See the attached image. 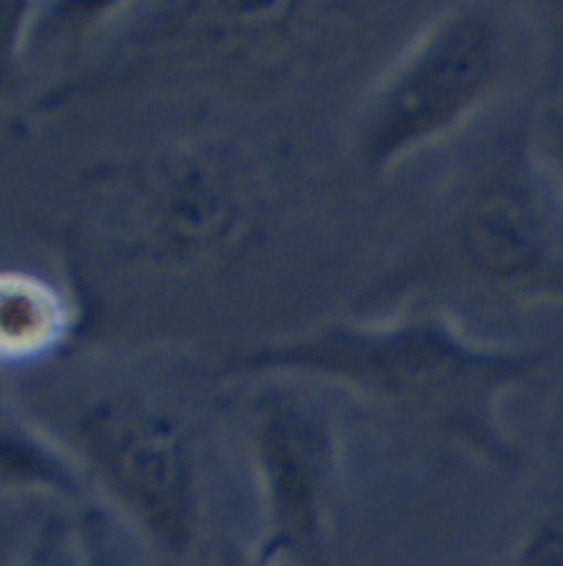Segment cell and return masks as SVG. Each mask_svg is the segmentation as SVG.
Instances as JSON below:
<instances>
[{"label": "cell", "instance_id": "cell-1", "mask_svg": "<svg viewBox=\"0 0 563 566\" xmlns=\"http://www.w3.org/2000/svg\"><path fill=\"white\" fill-rule=\"evenodd\" d=\"M541 349L494 346L468 336L438 310L379 323H326L234 356L225 373L248 379L333 382L438 424L458 444L508 468L514 444L501 399L538 373Z\"/></svg>", "mask_w": 563, "mask_h": 566}, {"label": "cell", "instance_id": "cell-2", "mask_svg": "<svg viewBox=\"0 0 563 566\" xmlns=\"http://www.w3.org/2000/svg\"><path fill=\"white\" fill-rule=\"evenodd\" d=\"M244 441L261 501L251 554L268 566H333L343 448L330 409L300 392V379H258Z\"/></svg>", "mask_w": 563, "mask_h": 566}, {"label": "cell", "instance_id": "cell-3", "mask_svg": "<svg viewBox=\"0 0 563 566\" xmlns=\"http://www.w3.org/2000/svg\"><path fill=\"white\" fill-rule=\"evenodd\" d=\"M504 73V30L488 3L445 10L379 83L356 129L366 175L386 178L458 133L494 96Z\"/></svg>", "mask_w": 563, "mask_h": 566}, {"label": "cell", "instance_id": "cell-4", "mask_svg": "<svg viewBox=\"0 0 563 566\" xmlns=\"http://www.w3.org/2000/svg\"><path fill=\"white\" fill-rule=\"evenodd\" d=\"M76 458L93 488L168 564L191 557L201 531L195 448L168 409L145 396H103L73 422Z\"/></svg>", "mask_w": 563, "mask_h": 566}, {"label": "cell", "instance_id": "cell-5", "mask_svg": "<svg viewBox=\"0 0 563 566\" xmlns=\"http://www.w3.org/2000/svg\"><path fill=\"white\" fill-rule=\"evenodd\" d=\"M254 224L244 165L218 145L158 155L133 191L129 248L158 268H195L238 248Z\"/></svg>", "mask_w": 563, "mask_h": 566}, {"label": "cell", "instance_id": "cell-6", "mask_svg": "<svg viewBox=\"0 0 563 566\" xmlns=\"http://www.w3.org/2000/svg\"><path fill=\"white\" fill-rule=\"evenodd\" d=\"M455 251L488 286L563 296V238L534 181L518 168L494 171L468 195Z\"/></svg>", "mask_w": 563, "mask_h": 566}, {"label": "cell", "instance_id": "cell-7", "mask_svg": "<svg viewBox=\"0 0 563 566\" xmlns=\"http://www.w3.org/2000/svg\"><path fill=\"white\" fill-rule=\"evenodd\" d=\"M73 326V303L46 277L7 271L0 281V346L7 363L37 359L60 346Z\"/></svg>", "mask_w": 563, "mask_h": 566}, {"label": "cell", "instance_id": "cell-8", "mask_svg": "<svg viewBox=\"0 0 563 566\" xmlns=\"http://www.w3.org/2000/svg\"><path fill=\"white\" fill-rule=\"evenodd\" d=\"M0 488L7 497H83L93 481L83 461L56 448L43 431L7 416L0 434Z\"/></svg>", "mask_w": 563, "mask_h": 566}, {"label": "cell", "instance_id": "cell-9", "mask_svg": "<svg viewBox=\"0 0 563 566\" xmlns=\"http://www.w3.org/2000/svg\"><path fill=\"white\" fill-rule=\"evenodd\" d=\"M534 161L563 221V106L557 103H548L534 119Z\"/></svg>", "mask_w": 563, "mask_h": 566}, {"label": "cell", "instance_id": "cell-10", "mask_svg": "<svg viewBox=\"0 0 563 566\" xmlns=\"http://www.w3.org/2000/svg\"><path fill=\"white\" fill-rule=\"evenodd\" d=\"M7 566H86L83 557V534H73L60 524H46L17 551L7 557Z\"/></svg>", "mask_w": 563, "mask_h": 566}, {"label": "cell", "instance_id": "cell-11", "mask_svg": "<svg viewBox=\"0 0 563 566\" xmlns=\"http://www.w3.org/2000/svg\"><path fill=\"white\" fill-rule=\"evenodd\" d=\"M508 566H563V501L524 531Z\"/></svg>", "mask_w": 563, "mask_h": 566}, {"label": "cell", "instance_id": "cell-12", "mask_svg": "<svg viewBox=\"0 0 563 566\" xmlns=\"http://www.w3.org/2000/svg\"><path fill=\"white\" fill-rule=\"evenodd\" d=\"M541 20V36H544V56H548V73L551 80H563V3H541L531 7Z\"/></svg>", "mask_w": 563, "mask_h": 566}, {"label": "cell", "instance_id": "cell-13", "mask_svg": "<svg viewBox=\"0 0 563 566\" xmlns=\"http://www.w3.org/2000/svg\"><path fill=\"white\" fill-rule=\"evenodd\" d=\"M234 566H268V564H261V560H258V557H254V554L248 551V554H244V557H241V560H238Z\"/></svg>", "mask_w": 563, "mask_h": 566}]
</instances>
